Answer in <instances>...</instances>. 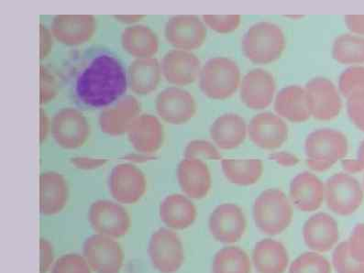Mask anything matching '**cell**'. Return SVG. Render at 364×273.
<instances>
[{"label": "cell", "mask_w": 364, "mask_h": 273, "mask_svg": "<svg viewBox=\"0 0 364 273\" xmlns=\"http://www.w3.org/2000/svg\"><path fill=\"white\" fill-rule=\"evenodd\" d=\"M128 77L122 63L112 55L95 57L79 75L75 92L90 107H107L124 96Z\"/></svg>", "instance_id": "obj_1"}, {"label": "cell", "mask_w": 364, "mask_h": 273, "mask_svg": "<svg viewBox=\"0 0 364 273\" xmlns=\"http://www.w3.org/2000/svg\"><path fill=\"white\" fill-rule=\"evenodd\" d=\"M287 47L286 35L277 24L261 21L253 24L242 38V53L255 65L278 61Z\"/></svg>", "instance_id": "obj_2"}, {"label": "cell", "mask_w": 364, "mask_h": 273, "mask_svg": "<svg viewBox=\"0 0 364 273\" xmlns=\"http://www.w3.org/2000/svg\"><path fill=\"white\" fill-rule=\"evenodd\" d=\"M253 220L261 232L277 236L287 230L294 218V208L283 191L277 188L264 190L253 204Z\"/></svg>", "instance_id": "obj_3"}, {"label": "cell", "mask_w": 364, "mask_h": 273, "mask_svg": "<svg viewBox=\"0 0 364 273\" xmlns=\"http://www.w3.org/2000/svg\"><path fill=\"white\" fill-rule=\"evenodd\" d=\"M348 151L349 141L346 135L336 129H316L306 139V163L310 170L318 173L331 169L346 156Z\"/></svg>", "instance_id": "obj_4"}, {"label": "cell", "mask_w": 364, "mask_h": 273, "mask_svg": "<svg viewBox=\"0 0 364 273\" xmlns=\"http://www.w3.org/2000/svg\"><path fill=\"white\" fill-rule=\"evenodd\" d=\"M242 82V74L235 61L215 57L205 63L199 75V87L205 97L225 100L232 97Z\"/></svg>", "instance_id": "obj_5"}, {"label": "cell", "mask_w": 364, "mask_h": 273, "mask_svg": "<svg viewBox=\"0 0 364 273\" xmlns=\"http://www.w3.org/2000/svg\"><path fill=\"white\" fill-rule=\"evenodd\" d=\"M50 135L63 150L75 151L87 144L91 126L87 117L75 107H63L52 117Z\"/></svg>", "instance_id": "obj_6"}, {"label": "cell", "mask_w": 364, "mask_h": 273, "mask_svg": "<svg viewBox=\"0 0 364 273\" xmlns=\"http://www.w3.org/2000/svg\"><path fill=\"white\" fill-rule=\"evenodd\" d=\"M364 193L359 181L349 173H338L324 183L328 208L341 217H349L363 205Z\"/></svg>", "instance_id": "obj_7"}, {"label": "cell", "mask_w": 364, "mask_h": 273, "mask_svg": "<svg viewBox=\"0 0 364 273\" xmlns=\"http://www.w3.org/2000/svg\"><path fill=\"white\" fill-rule=\"evenodd\" d=\"M88 221L95 232L102 236L119 239L131 230L129 213L119 203L100 199L90 205Z\"/></svg>", "instance_id": "obj_8"}, {"label": "cell", "mask_w": 364, "mask_h": 273, "mask_svg": "<svg viewBox=\"0 0 364 273\" xmlns=\"http://www.w3.org/2000/svg\"><path fill=\"white\" fill-rule=\"evenodd\" d=\"M305 90L310 117L313 119L331 122L340 115L343 101L333 82L323 76H316L308 82Z\"/></svg>", "instance_id": "obj_9"}, {"label": "cell", "mask_w": 364, "mask_h": 273, "mask_svg": "<svg viewBox=\"0 0 364 273\" xmlns=\"http://www.w3.org/2000/svg\"><path fill=\"white\" fill-rule=\"evenodd\" d=\"M148 253L154 268L161 273L178 272L185 259L181 240L168 228L155 231L149 242Z\"/></svg>", "instance_id": "obj_10"}, {"label": "cell", "mask_w": 364, "mask_h": 273, "mask_svg": "<svg viewBox=\"0 0 364 273\" xmlns=\"http://www.w3.org/2000/svg\"><path fill=\"white\" fill-rule=\"evenodd\" d=\"M155 110L163 122L171 125H183L198 112L194 96L181 87L164 89L155 98Z\"/></svg>", "instance_id": "obj_11"}, {"label": "cell", "mask_w": 364, "mask_h": 273, "mask_svg": "<svg viewBox=\"0 0 364 273\" xmlns=\"http://www.w3.org/2000/svg\"><path fill=\"white\" fill-rule=\"evenodd\" d=\"M83 256L92 271L96 273H119L124 253L112 237L93 235L85 241Z\"/></svg>", "instance_id": "obj_12"}, {"label": "cell", "mask_w": 364, "mask_h": 273, "mask_svg": "<svg viewBox=\"0 0 364 273\" xmlns=\"http://www.w3.org/2000/svg\"><path fill=\"white\" fill-rule=\"evenodd\" d=\"M109 187L110 195L119 204H135L146 193V176L134 164H119L110 173Z\"/></svg>", "instance_id": "obj_13"}, {"label": "cell", "mask_w": 364, "mask_h": 273, "mask_svg": "<svg viewBox=\"0 0 364 273\" xmlns=\"http://www.w3.org/2000/svg\"><path fill=\"white\" fill-rule=\"evenodd\" d=\"M207 36V26L194 15L173 16L164 27V37L171 46L188 52L203 46Z\"/></svg>", "instance_id": "obj_14"}, {"label": "cell", "mask_w": 364, "mask_h": 273, "mask_svg": "<svg viewBox=\"0 0 364 273\" xmlns=\"http://www.w3.org/2000/svg\"><path fill=\"white\" fill-rule=\"evenodd\" d=\"M50 31L63 46H81L94 37L97 21L92 15H58L50 22Z\"/></svg>", "instance_id": "obj_15"}, {"label": "cell", "mask_w": 364, "mask_h": 273, "mask_svg": "<svg viewBox=\"0 0 364 273\" xmlns=\"http://www.w3.org/2000/svg\"><path fill=\"white\" fill-rule=\"evenodd\" d=\"M250 141L264 151L277 150L286 144L288 127L277 114L262 112L252 117L248 125Z\"/></svg>", "instance_id": "obj_16"}, {"label": "cell", "mask_w": 364, "mask_h": 273, "mask_svg": "<svg viewBox=\"0 0 364 273\" xmlns=\"http://www.w3.org/2000/svg\"><path fill=\"white\" fill-rule=\"evenodd\" d=\"M277 84L273 75L262 68L247 73L240 85V100L251 109H264L274 102Z\"/></svg>", "instance_id": "obj_17"}, {"label": "cell", "mask_w": 364, "mask_h": 273, "mask_svg": "<svg viewBox=\"0 0 364 273\" xmlns=\"http://www.w3.org/2000/svg\"><path fill=\"white\" fill-rule=\"evenodd\" d=\"M210 231L218 242L233 244L242 240L247 228V220L240 206L235 204L218 205L211 213Z\"/></svg>", "instance_id": "obj_18"}, {"label": "cell", "mask_w": 364, "mask_h": 273, "mask_svg": "<svg viewBox=\"0 0 364 273\" xmlns=\"http://www.w3.org/2000/svg\"><path fill=\"white\" fill-rule=\"evenodd\" d=\"M164 79L177 87L195 82L201 73V62L192 52L178 49L168 50L161 61Z\"/></svg>", "instance_id": "obj_19"}, {"label": "cell", "mask_w": 364, "mask_h": 273, "mask_svg": "<svg viewBox=\"0 0 364 273\" xmlns=\"http://www.w3.org/2000/svg\"><path fill=\"white\" fill-rule=\"evenodd\" d=\"M129 144L138 154L150 155L163 147L166 132L161 120L151 114H141L127 132Z\"/></svg>", "instance_id": "obj_20"}, {"label": "cell", "mask_w": 364, "mask_h": 273, "mask_svg": "<svg viewBox=\"0 0 364 273\" xmlns=\"http://www.w3.org/2000/svg\"><path fill=\"white\" fill-rule=\"evenodd\" d=\"M140 115L141 105L137 98L125 96L102 110L98 125L104 134L119 136L127 134L132 122Z\"/></svg>", "instance_id": "obj_21"}, {"label": "cell", "mask_w": 364, "mask_h": 273, "mask_svg": "<svg viewBox=\"0 0 364 273\" xmlns=\"http://www.w3.org/2000/svg\"><path fill=\"white\" fill-rule=\"evenodd\" d=\"M180 188L188 198L201 200L210 192L212 177L203 160L183 158L176 171Z\"/></svg>", "instance_id": "obj_22"}, {"label": "cell", "mask_w": 364, "mask_h": 273, "mask_svg": "<svg viewBox=\"0 0 364 273\" xmlns=\"http://www.w3.org/2000/svg\"><path fill=\"white\" fill-rule=\"evenodd\" d=\"M306 245L313 252L325 253L337 245L340 231L336 220L327 213H316L303 227Z\"/></svg>", "instance_id": "obj_23"}, {"label": "cell", "mask_w": 364, "mask_h": 273, "mask_svg": "<svg viewBox=\"0 0 364 273\" xmlns=\"http://www.w3.org/2000/svg\"><path fill=\"white\" fill-rule=\"evenodd\" d=\"M289 196L291 202L299 210L314 212L324 201V183L311 171H302L291 182Z\"/></svg>", "instance_id": "obj_24"}, {"label": "cell", "mask_w": 364, "mask_h": 273, "mask_svg": "<svg viewBox=\"0 0 364 273\" xmlns=\"http://www.w3.org/2000/svg\"><path fill=\"white\" fill-rule=\"evenodd\" d=\"M69 186L65 176L55 171H43L40 176V212L52 217L65 208Z\"/></svg>", "instance_id": "obj_25"}, {"label": "cell", "mask_w": 364, "mask_h": 273, "mask_svg": "<svg viewBox=\"0 0 364 273\" xmlns=\"http://www.w3.org/2000/svg\"><path fill=\"white\" fill-rule=\"evenodd\" d=\"M210 134L217 148L223 151L235 150L245 141L248 126L239 114L225 113L212 123Z\"/></svg>", "instance_id": "obj_26"}, {"label": "cell", "mask_w": 364, "mask_h": 273, "mask_svg": "<svg viewBox=\"0 0 364 273\" xmlns=\"http://www.w3.org/2000/svg\"><path fill=\"white\" fill-rule=\"evenodd\" d=\"M161 220L171 230H183L191 227L198 217L194 203L181 193H171L161 201Z\"/></svg>", "instance_id": "obj_27"}, {"label": "cell", "mask_w": 364, "mask_h": 273, "mask_svg": "<svg viewBox=\"0 0 364 273\" xmlns=\"http://www.w3.org/2000/svg\"><path fill=\"white\" fill-rule=\"evenodd\" d=\"M277 115L293 123H303L310 119L305 87L288 85L281 89L274 100Z\"/></svg>", "instance_id": "obj_28"}, {"label": "cell", "mask_w": 364, "mask_h": 273, "mask_svg": "<svg viewBox=\"0 0 364 273\" xmlns=\"http://www.w3.org/2000/svg\"><path fill=\"white\" fill-rule=\"evenodd\" d=\"M120 43L125 52L135 59L154 58L160 48L157 34L144 24H135L124 28Z\"/></svg>", "instance_id": "obj_29"}, {"label": "cell", "mask_w": 364, "mask_h": 273, "mask_svg": "<svg viewBox=\"0 0 364 273\" xmlns=\"http://www.w3.org/2000/svg\"><path fill=\"white\" fill-rule=\"evenodd\" d=\"M161 76V63L156 58L134 60L127 75L129 88L139 96H147L156 90Z\"/></svg>", "instance_id": "obj_30"}, {"label": "cell", "mask_w": 364, "mask_h": 273, "mask_svg": "<svg viewBox=\"0 0 364 273\" xmlns=\"http://www.w3.org/2000/svg\"><path fill=\"white\" fill-rule=\"evenodd\" d=\"M252 262L259 273H284L289 263V256L280 241L264 239L256 243Z\"/></svg>", "instance_id": "obj_31"}, {"label": "cell", "mask_w": 364, "mask_h": 273, "mask_svg": "<svg viewBox=\"0 0 364 273\" xmlns=\"http://www.w3.org/2000/svg\"><path fill=\"white\" fill-rule=\"evenodd\" d=\"M221 169L224 176L233 185L251 186L258 183L264 171V165L258 159L233 160L224 159L221 161Z\"/></svg>", "instance_id": "obj_32"}, {"label": "cell", "mask_w": 364, "mask_h": 273, "mask_svg": "<svg viewBox=\"0 0 364 273\" xmlns=\"http://www.w3.org/2000/svg\"><path fill=\"white\" fill-rule=\"evenodd\" d=\"M332 56L341 65L364 63V37L353 33L338 35L332 46Z\"/></svg>", "instance_id": "obj_33"}, {"label": "cell", "mask_w": 364, "mask_h": 273, "mask_svg": "<svg viewBox=\"0 0 364 273\" xmlns=\"http://www.w3.org/2000/svg\"><path fill=\"white\" fill-rule=\"evenodd\" d=\"M251 269L248 254L235 246L218 250L212 262V273H251Z\"/></svg>", "instance_id": "obj_34"}, {"label": "cell", "mask_w": 364, "mask_h": 273, "mask_svg": "<svg viewBox=\"0 0 364 273\" xmlns=\"http://www.w3.org/2000/svg\"><path fill=\"white\" fill-rule=\"evenodd\" d=\"M338 91L347 101L364 98V66L345 70L338 80Z\"/></svg>", "instance_id": "obj_35"}, {"label": "cell", "mask_w": 364, "mask_h": 273, "mask_svg": "<svg viewBox=\"0 0 364 273\" xmlns=\"http://www.w3.org/2000/svg\"><path fill=\"white\" fill-rule=\"evenodd\" d=\"M328 260L315 252L301 254L294 260L289 273H331Z\"/></svg>", "instance_id": "obj_36"}, {"label": "cell", "mask_w": 364, "mask_h": 273, "mask_svg": "<svg viewBox=\"0 0 364 273\" xmlns=\"http://www.w3.org/2000/svg\"><path fill=\"white\" fill-rule=\"evenodd\" d=\"M332 263L337 273H364V263L358 262L350 255L347 241L335 247Z\"/></svg>", "instance_id": "obj_37"}, {"label": "cell", "mask_w": 364, "mask_h": 273, "mask_svg": "<svg viewBox=\"0 0 364 273\" xmlns=\"http://www.w3.org/2000/svg\"><path fill=\"white\" fill-rule=\"evenodd\" d=\"M50 273H91V268L84 256L70 253L60 257Z\"/></svg>", "instance_id": "obj_38"}, {"label": "cell", "mask_w": 364, "mask_h": 273, "mask_svg": "<svg viewBox=\"0 0 364 273\" xmlns=\"http://www.w3.org/2000/svg\"><path fill=\"white\" fill-rule=\"evenodd\" d=\"M205 26L215 33L226 34L233 33L242 22L240 15H204L202 18Z\"/></svg>", "instance_id": "obj_39"}, {"label": "cell", "mask_w": 364, "mask_h": 273, "mask_svg": "<svg viewBox=\"0 0 364 273\" xmlns=\"http://www.w3.org/2000/svg\"><path fill=\"white\" fill-rule=\"evenodd\" d=\"M183 156L210 161H218L221 158L216 145L205 139H194L190 141L183 151Z\"/></svg>", "instance_id": "obj_40"}, {"label": "cell", "mask_w": 364, "mask_h": 273, "mask_svg": "<svg viewBox=\"0 0 364 273\" xmlns=\"http://www.w3.org/2000/svg\"><path fill=\"white\" fill-rule=\"evenodd\" d=\"M59 85L55 76L46 66L40 68V103L46 105L52 102L58 95Z\"/></svg>", "instance_id": "obj_41"}, {"label": "cell", "mask_w": 364, "mask_h": 273, "mask_svg": "<svg viewBox=\"0 0 364 273\" xmlns=\"http://www.w3.org/2000/svg\"><path fill=\"white\" fill-rule=\"evenodd\" d=\"M347 246L350 255L358 262L364 263V223L358 224L353 228Z\"/></svg>", "instance_id": "obj_42"}, {"label": "cell", "mask_w": 364, "mask_h": 273, "mask_svg": "<svg viewBox=\"0 0 364 273\" xmlns=\"http://www.w3.org/2000/svg\"><path fill=\"white\" fill-rule=\"evenodd\" d=\"M347 112L353 125L360 132H364V98L348 100Z\"/></svg>", "instance_id": "obj_43"}, {"label": "cell", "mask_w": 364, "mask_h": 273, "mask_svg": "<svg viewBox=\"0 0 364 273\" xmlns=\"http://www.w3.org/2000/svg\"><path fill=\"white\" fill-rule=\"evenodd\" d=\"M105 159L91 158L85 156L74 157L71 159L73 166L81 171H94L104 166L107 164Z\"/></svg>", "instance_id": "obj_44"}, {"label": "cell", "mask_w": 364, "mask_h": 273, "mask_svg": "<svg viewBox=\"0 0 364 273\" xmlns=\"http://www.w3.org/2000/svg\"><path fill=\"white\" fill-rule=\"evenodd\" d=\"M53 262V250L48 240H40V273H47Z\"/></svg>", "instance_id": "obj_45"}, {"label": "cell", "mask_w": 364, "mask_h": 273, "mask_svg": "<svg viewBox=\"0 0 364 273\" xmlns=\"http://www.w3.org/2000/svg\"><path fill=\"white\" fill-rule=\"evenodd\" d=\"M53 36L48 28L43 23L40 24V59L44 60L50 55L53 49Z\"/></svg>", "instance_id": "obj_46"}, {"label": "cell", "mask_w": 364, "mask_h": 273, "mask_svg": "<svg viewBox=\"0 0 364 273\" xmlns=\"http://www.w3.org/2000/svg\"><path fill=\"white\" fill-rule=\"evenodd\" d=\"M344 21L351 33L364 36V15H347Z\"/></svg>", "instance_id": "obj_47"}, {"label": "cell", "mask_w": 364, "mask_h": 273, "mask_svg": "<svg viewBox=\"0 0 364 273\" xmlns=\"http://www.w3.org/2000/svg\"><path fill=\"white\" fill-rule=\"evenodd\" d=\"M272 161L284 167L296 166L299 163V159L293 154L287 151H278L271 155Z\"/></svg>", "instance_id": "obj_48"}, {"label": "cell", "mask_w": 364, "mask_h": 273, "mask_svg": "<svg viewBox=\"0 0 364 273\" xmlns=\"http://www.w3.org/2000/svg\"><path fill=\"white\" fill-rule=\"evenodd\" d=\"M52 129V119L47 115L46 111L43 109H40V141L43 144L50 134Z\"/></svg>", "instance_id": "obj_49"}, {"label": "cell", "mask_w": 364, "mask_h": 273, "mask_svg": "<svg viewBox=\"0 0 364 273\" xmlns=\"http://www.w3.org/2000/svg\"><path fill=\"white\" fill-rule=\"evenodd\" d=\"M343 168L344 171H346L349 173H358L360 171H364V163L363 161L357 159V160H344L343 161Z\"/></svg>", "instance_id": "obj_50"}, {"label": "cell", "mask_w": 364, "mask_h": 273, "mask_svg": "<svg viewBox=\"0 0 364 273\" xmlns=\"http://www.w3.org/2000/svg\"><path fill=\"white\" fill-rule=\"evenodd\" d=\"M116 21L120 22V23L128 24L129 26L137 24L138 22L144 20L145 16L144 15H116L114 16Z\"/></svg>", "instance_id": "obj_51"}, {"label": "cell", "mask_w": 364, "mask_h": 273, "mask_svg": "<svg viewBox=\"0 0 364 273\" xmlns=\"http://www.w3.org/2000/svg\"><path fill=\"white\" fill-rule=\"evenodd\" d=\"M125 158L126 160L134 164L146 163L148 161L153 160V157L141 154L127 155Z\"/></svg>", "instance_id": "obj_52"}, {"label": "cell", "mask_w": 364, "mask_h": 273, "mask_svg": "<svg viewBox=\"0 0 364 273\" xmlns=\"http://www.w3.org/2000/svg\"><path fill=\"white\" fill-rule=\"evenodd\" d=\"M358 159L364 163V139L360 145L359 151H358Z\"/></svg>", "instance_id": "obj_53"}, {"label": "cell", "mask_w": 364, "mask_h": 273, "mask_svg": "<svg viewBox=\"0 0 364 273\" xmlns=\"http://www.w3.org/2000/svg\"><path fill=\"white\" fill-rule=\"evenodd\" d=\"M363 186H364V179H363Z\"/></svg>", "instance_id": "obj_54"}]
</instances>
